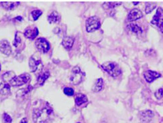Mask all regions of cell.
Segmentation results:
<instances>
[{
  "label": "cell",
  "instance_id": "6da1fadb",
  "mask_svg": "<svg viewBox=\"0 0 163 123\" xmlns=\"http://www.w3.org/2000/svg\"><path fill=\"white\" fill-rule=\"evenodd\" d=\"M53 115V110L48 104L41 109H34L33 121L34 123H47Z\"/></svg>",
  "mask_w": 163,
  "mask_h": 123
},
{
  "label": "cell",
  "instance_id": "7a4b0ae2",
  "mask_svg": "<svg viewBox=\"0 0 163 123\" xmlns=\"http://www.w3.org/2000/svg\"><path fill=\"white\" fill-rule=\"evenodd\" d=\"M102 68L113 77H116L121 74V69L116 63L113 62H107L102 65Z\"/></svg>",
  "mask_w": 163,
  "mask_h": 123
},
{
  "label": "cell",
  "instance_id": "3957f363",
  "mask_svg": "<svg viewBox=\"0 0 163 123\" xmlns=\"http://www.w3.org/2000/svg\"><path fill=\"white\" fill-rule=\"evenodd\" d=\"M84 76V74L81 71L79 67L76 66L73 68L72 71L71 76H70V81L74 85L79 84L83 80Z\"/></svg>",
  "mask_w": 163,
  "mask_h": 123
},
{
  "label": "cell",
  "instance_id": "277c9868",
  "mask_svg": "<svg viewBox=\"0 0 163 123\" xmlns=\"http://www.w3.org/2000/svg\"><path fill=\"white\" fill-rule=\"evenodd\" d=\"M30 75L28 73L22 74L21 75L16 76L10 82L9 84L12 86H20L25 83H28L30 80Z\"/></svg>",
  "mask_w": 163,
  "mask_h": 123
},
{
  "label": "cell",
  "instance_id": "5b68a950",
  "mask_svg": "<svg viewBox=\"0 0 163 123\" xmlns=\"http://www.w3.org/2000/svg\"><path fill=\"white\" fill-rule=\"evenodd\" d=\"M86 30L88 32H92L97 30L100 27V22L97 17H89L86 22Z\"/></svg>",
  "mask_w": 163,
  "mask_h": 123
},
{
  "label": "cell",
  "instance_id": "8992f818",
  "mask_svg": "<svg viewBox=\"0 0 163 123\" xmlns=\"http://www.w3.org/2000/svg\"><path fill=\"white\" fill-rule=\"evenodd\" d=\"M36 45L38 50L43 52V53H46L50 48V44L48 43L46 39L42 38H38L36 41Z\"/></svg>",
  "mask_w": 163,
  "mask_h": 123
},
{
  "label": "cell",
  "instance_id": "52a82bcc",
  "mask_svg": "<svg viewBox=\"0 0 163 123\" xmlns=\"http://www.w3.org/2000/svg\"><path fill=\"white\" fill-rule=\"evenodd\" d=\"M154 117V113L150 110H144L140 114V119L143 123H149Z\"/></svg>",
  "mask_w": 163,
  "mask_h": 123
},
{
  "label": "cell",
  "instance_id": "ba28073f",
  "mask_svg": "<svg viewBox=\"0 0 163 123\" xmlns=\"http://www.w3.org/2000/svg\"><path fill=\"white\" fill-rule=\"evenodd\" d=\"M161 76V75L159 73L155 71H152V70H148V71H146L144 73V78L149 83H153V81L157 80V78H160Z\"/></svg>",
  "mask_w": 163,
  "mask_h": 123
},
{
  "label": "cell",
  "instance_id": "9c48e42d",
  "mask_svg": "<svg viewBox=\"0 0 163 123\" xmlns=\"http://www.w3.org/2000/svg\"><path fill=\"white\" fill-rule=\"evenodd\" d=\"M41 63V60L36 56H32L29 58V66L31 72H35L38 69L39 65Z\"/></svg>",
  "mask_w": 163,
  "mask_h": 123
},
{
  "label": "cell",
  "instance_id": "30bf717a",
  "mask_svg": "<svg viewBox=\"0 0 163 123\" xmlns=\"http://www.w3.org/2000/svg\"><path fill=\"white\" fill-rule=\"evenodd\" d=\"M142 16H143V14L141 11L137 8H135L130 12L128 16V20L130 21H135V20L140 19V18H141Z\"/></svg>",
  "mask_w": 163,
  "mask_h": 123
},
{
  "label": "cell",
  "instance_id": "8fae6325",
  "mask_svg": "<svg viewBox=\"0 0 163 123\" xmlns=\"http://www.w3.org/2000/svg\"><path fill=\"white\" fill-rule=\"evenodd\" d=\"M0 51L7 56H9L12 53V48L7 40H3L0 41Z\"/></svg>",
  "mask_w": 163,
  "mask_h": 123
},
{
  "label": "cell",
  "instance_id": "7c38bea8",
  "mask_svg": "<svg viewBox=\"0 0 163 123\" xmlns=\"http://www.w3.org/2000/svg\"><path fill=\"white\" fill-rule=\"evenodd\" d=\"M38 35V29L37 28L32 27L27 29L24 33V36L26 37L27 38L34 40L36 36Z\"/></svg>",
  "mask_w": 163,
  "mask_h": 123
},
{
  "label": "cell",
  "instance_id": "4fadbf2b",
  "mask_svg": "<svg viewBox=\"0 0 163 123\" xmlns=\"http://www.w3.org/2000/svg\"><path fill=\"white\" fill-rule=\"evenodd\" d=\"M74 42V38L70 36H66L63 38L62 44V46L64 47L65 49L70 50L72 48Z\"/></svg>",
  "mask_w": 163,
  "mask_h": 123
},
{
  "label": "cell",
  "instance_id": "5bb4252c",
  "mask_svg": "<svg viewBox=\"0 0 163 123\" xmlns=\"http://www.w3.org/2000/svg\"><path fill=\"white\" fill-rule=\"evenodd\" d=\"M47 20L50 24H58L61 20L60 15L57 12L54 11V12L50 13L49 16H48Z\"/></svg>",
  "mask_w": 163,
  "mask_h": 123
},
{
  "label": "cell",
  "instance_id": "9a60e30c",
  "mask_svg": "<svg viewBox=\"0 0 163 123\" xmlns=\"http://www.w3.org/2000/svg\"><path fill=\"white\" fill-rule=\"evenodd\" d=\"M20 5V2H1V6L7 10H12L16 9V7Z\"/></svg>",
  "mask_w": 163,
  "mask_h": 123
},
{
  "label": "cell",
  "instance_id": "2e32d148",
  "mask_svg": "<svg viewBox=\"0 0 163 123\" xmlns=\"http://www.w3.org/2000/svg\"><path fill=\"white\" fill-rule=\"evenodd\" d=\"M88 102V98L86 95L79 93L75 96V102L77 106H81L82 104Z\"/></svg>",
  "mask_w": 163,
  "mask_h": 123
},
{
  "label": "cell",
  "instance_id": "e0dca14e",
  "mask_svg": "<svg viewBox=\"0 0 163 123\" xmlns=\"http://www.w3.org/2000/svg\"><path fill=\"white\" fill-rule=\"evenodd\" d=\"M162 13H163L162 9L161 8V7H159V8L157 11L156 14L154 15L153 18V20H152L151 23L154 25H158L159 23H160V20H161V18L162 17Z\"/></svg>",
  "mask_w": 163,
  "mask_h": 123
},
{
  "label": "cell",
  "instance_id": "ac0fdd59",
  "mask_svg": "<svg viewBox=\"0 0 163 123\" xmlns=\"http://www.w3.org/2000/svg\"><path fill=\"white\" fill-rule=\"evenodd\" d=\"M10 93V84L6 83H0V94L7 95Z\"/></svg>",
  "mask_w": 163,
  "mask_h": 123
},
{
  "label": "cell",
  "instance_id": "d6986e66",
  "mask_svg": "<svg viewBox=\"0 0 163 123\" xmlns=\"http://www.w3.org/2000/svg\"><path fill=\"white\" fill-rule=\"evenodd\" d=\"M127 28L133 33H136V34L139 35L142 33V29L136 24H130L127 25Z\"/></svg>",
  "mask_w": 163,
  "mask_h": 123
},
{
  "label": "cell",
  "instance_id": "ffe728a7",
  "mask_svg": "<svg viewBox=\"0 0 163 123\" xmlns=\"http://www.w3.org/2000/svg\"><path fill=\"white\" fill-rule=\"evenodd\" d=\"M104 86V81L102 78H98L96 80L95 83L94 84L93 86H92V91L94 92H99L100 91Z\"/></svg>",
  "mask_w": 163,
  "mask_h": 123
},
{
  "label": "cell",
  "instance_id": "44dd1931",
  "mask_svg": "<svg viewBox=\"0 0 163 123\" xmlns=\"http://www.w3.org/2000/svg\"><path fill=\"white\" fill-rule=\"evenodd\" d=\"M49 76H50V72L48 71H45L43 72L42 73H41L38 78V84L40 86L43 85L44 83H45V81L49 78Z\"/></svg>",
  "mask_w": 163,
  "mask_h": 123
},
{
  "label": "cell",
  "instance_id": "7402d4cb",
  "mask_svg": "<svg viewBox=\"0 0 163 123\" xmlns=\"http://www.w3.org/2000/svg\"><path fill=\"white\" fill-rule=\"evenodd\" d=\"M15 77H16V74L12 71L7 72L2 76L3 80H4L5 83H7V82H9L10 83Z\"/></svg>",
  "mask_w": 163,
  "mask_h": 123
},
{
  "label": "cell",
  "instance_id": "603a6c76",
  "mask_svg": "<svg viewBox=\"0 0 163 123\" xmlns=\"http://www.w3.org/2000/svg\"><path fill=\"white\" fill-rule=\"evenodd\" d=\"M122 4L121 2H106L104 3L102 6L104 7L105 9H108V10H112L115 8L116 6H118Z\"/></svg>",
  "mask_w": 163,
  "mask_h": 123
},
{
  "label": "cell",
  "instance_id": "cb8c5ba5",
  "mask_svg": "<svg viewBox=\"0 0 163 123\" xmlns=\"http://www.w3.org/2000/svg\"><path fill=\"white\" fill-rule=\"evenodd\" d=\"M156 7H157V4L155 3H152V2L146 3V8H145L146 13H151Z\"/></svg>",
  "mask_w": 163,
  "mask_h": 123
},
{
  "label": "cell",
  "instance_id": "d4e9b609",
  "mask_svg": "<svg viewBox=\"0 0 163 123\" xmlns=\"http://www.w3.org/2000/svg\"><path fill=\"white\" fill-rule=\"evenodd\" d=\"M42 14V12L40 10H35L32 12V17L34 20H37L39 17Z\"/></svg>",
  "mask_w": 163,
  "mask_h": 123
},
{
  "label": "cell",
  "instance_id": "484cf974",
  "mask_svg": "<svg viewBox=\"0 0 163 123\" xmlns=\"http://www.w3.org/2000/svg\"><path fill=\"white\" fill-rule=\"evenodd\" d=\"M64 92L66 95L67 96H73L74 95V91L73 89L70 87H66L64 89Z\"/></svg>",
  "mask_w": 163,
  "mask_h": 123
},
{
  "label": "cell",
  "instance_id": "4316f807",
  "mask_svg": "<svg viewBox=\"0 0 163 123\" xmlns=\"http://www.w3.org/2000/svg\"><path fill=\"white\" fill-rule=\"evenodd\" d=\"M155 96L157 99H161L163 97V88L158 89V90L155 92Z\"/></svg>",
  "mask_w": 163,
  "mask_h": 123
},
{
  "label": "cell",
  "instance_id": "83f0119b",
  "mask_svg": "<svg viewBox=\"0 0 163 123\" xmlns=\"http://www.w3.org/2000/svg\"><path fill=\"white\" fill-rule=\"evenodd\" d=\"M32 86H28L27 88H25L23 89V90H20V92H23L21 93V94H18V95L23 96L24 94H26L27 93H28L29 91L32 90Z\"/></svg>",
  "mask_w": 163,
  "mask_h": 123
},
{
  "label": "cell",
  "instance_id": "f1b7e54d",
  "mask_svg": "<svg viewBox=\"0 0 163 123\" xmlns=\"http://www.w3.org/2000/svg\"><path fill=\"white\" fill-rule=\"evenodd\" d=\"M20 43H21V38H20V36H18L17 33L16 35V38H15V40H14V42L13 44L15 46L17 47L18 45H19Z\"/></svg>",
  "mask_w": 163,
  "mask_h": 123
},
{
  "label": "cell",
  "instance_id": "f546056e",
  "mask_svg": "<svg viewBox=\"0 0 163 123\" xmlns=\"http://www.w3.org/2000/svg\"><path fill=\"white\" fill-rule=\"evenodd\" d=\"M3 120H4L6 123H11L12 121V119L9 115L6 113L3 114Z\"/></svg>",
  "mask_w": 163,
  "mask_h": 123
},
{
  "label": "cell",
  "instance_id": "4dcf8cb0",
  "mask_svg": "<svg viewBox=\"0 0 163 123\" xmlns=\"http://www.w3.org/2000/svg\"><path fill=\"white\" fill-rule=\"evenodd\" d=\"M158 27H159V29H160L161 32L163 33V20L160 22V23H159Z\"/></svg>",
  "mask_w": 163,
  "mask_h": 123
},
{
  "label": "cell",
  "instance_id": "1f68e13d",
  "mask_svg": "<svg viewBox=\"0 0 163 123\" xmlns=\"http://www.w3.org/2000/svg\"><path fill=\"white\" fill-rule=\"evenodd\" d=\"M20 123H27V119L26 118H24V119H22V121Z\"/></svg>",
  "mask_w": 163,
  "mask_h": 123
},
{
  "label": "cell",
  "instance_id": "d6a6232c",
  "mask_svg": "<svg viewBox=\"0 0 163 123\" xmlns=\"http://www.w3.org/2000/svg\"><path fill=\"white\" fill-rule=\"evenodd\" d=\"M16 19L17 20H21L22 18H21V17H17L16 18Z\"/></svg>",
  "mask_w": 163,
  "mask_h": 123
},
{
  "label": "cell",
  "instance_id": "836d02e7",
  "mask_svg": "<svg viewBox=\"0 0 163 123\" xmlns=\"http://www.w3.org/2000/svg\"><path fill=\"white\" fill-rule=\"evenodd\" d=\"M133 3H134V4H138V2H133Z\"/></svg>",
  "mask_w": 163,
  "mask_h": 123
},
{
  "label": "cell",
  "instance_id": "e575fe53",
  "mask_svg": "<svg viewBox=\"0 0 163 123\" xmlns=\"http://www.w3.org/2000/svg\"><path fill=\"white\" fill-rule=\"evenodd\" d=\"M0 70H1V66H0Z\"/></svg>",
  "mask_w": 163,
  "mask_h": 123
},
{
  "label": "cell",
  "instance_id": "d590c367",
  "mask_svg": "<svg viewBox=\"0 0 163 123\" xmlns=\"http://www.w3.org/2000/svg\"><path fill=\"white\" fill-rule=\"evenodd\" d=\"M78 123H80V122H78Z\"/></svg>",
  "mask_w": 163,
  "mask_h": 123
}]
</instances>
